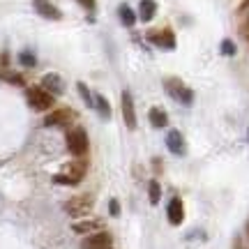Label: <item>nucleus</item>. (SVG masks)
I'll return each instance as SVG.
<instances>
[{
  "mask_svg": "<svg viewBox=\"0 0 249 249\" xmlns=\"http://www.w3.org/2000/svg\"><path fill=\"white\" fill-rule=\"evenodd\" d=\"M245 37H247V42H249V23L245 26Z\"/></svg>",
  "mask_w": 249,
  "mask_h": 249,
  "instance_id": "27",
  "label": "nucleus"
},
{
  "mask_svg": "<svg viewBox=\"0 0 249 249\" xmlns=\"http://www.w3.org/2000/svg\"><path fill=\"white\" fill-rule=\"evenodd\" d=\"M71 118H74V113H71L70 108H53L44 118V124L46 127H65V124L71 123Z\"/></svg>",
  "mask_w": 249,
  "mask_h": 249,
  "instance_id": "7",
  "label": "nucleus"
},
{
  "mask_svg": "<svg viewBox=\"0 0 249 249\" xmlns=\"http://www.w3.org/2000/svg\"><path fill=\"white\" fill-rule=\"evenodd\" d=\"M148 39H150L155 46H161V49H176V35L171 33L169 28L150 33V35H148Z\"/></svg>",
  "mask_w": 249,
  "mask_h": 249,
  "instance_id": "8",
  "label": "nucleus"
},
{
  "mask_svg": "<svg viewBox=\"0 0 249 249\" xmlns=\"http://www.w3.org/2000/svg\"><path fill=\"white\" fill-rule=\"evenodd\" d=\"M0 76H2V79H7V81H12V83H23L18 74H0Z\"/></svg>",
  "mask_w": 249,
  "mask_h": 249,
  "instance_id": "24",
  "label": "nucleus"
},
{
  "mask_svg": "<svg viewBox=\"0 0 249 249\" xmlns=\"http://www.w3.org/2000/svg\"><path fill=\"white\" fill-rule=\"evenodd\" d=\"M118 12H120V21H123L127 28H132L134 23H136V14L132 12V7H129V5H120V9H118Z\"/></svg>",
  "mask_w": 249,
  "mask_h": 249,
  "instance_id": "17",
  "label": "nucleus"
},
{
  "mask_svg": "<svg viewBox=\"0 0 249 249\" xmlns=\"http://www.w3.org/2000/svg\"><path fill=\"white\" fill-rule=\"evenodd\" d=\"M76 2H79L81 7H86V9H95V7H97V2H95V0H76Z\"/></svg>",
  "mask_w": 249,
  "mask_h": 249,
  "instance_id": "23",
  "label": "nucleus"
},
{
  "mask_svg": "<svg viewBox=\"0 0 249 249\" xmlns=\"http://www.w3.org/2000/svg\"><path fill=\"white\" fill-rule=\"evenodd\" d=\"M76 88H79V92H81V97H83V102H86L88 107H92V104H95V99L90 97V90L86 88V83H76Z\"/></svg>",
  "mask_w": 249,
  "mask_h": 249,
  "instance_id": "20",
  "label": "nucleus"
},
{
  "mask_svg": "<svg viewBox=\"0 0 249 249\" xmlns=\"http://www.w3.org/2000/svg\"><path fill=\"white\" fill-rule=\"evenodd\" d=\"M148 196H150V203L152 205H157L160 203V198H161V187L157 180H150V185H148Z\"/></svg>",
  "mask_w": 249,
  "mask_h": 249,
  "instance_id": "18",
  "label": "nucleus"
},
{
  "mask_svg": "<svg viewBox=\"0 0 249 249\" xmlns=\"http://www.w3.org/2000/svg\"><path fill=\"white\" fill-rule=\"evenodd\" d=\"M86 171H88V161L83 160V157H79V160L70 161L65 166V171L58 173L53 180L58 185H79L81 180H83V176H86Z\"/></svg>",
  "mask_w": 249,
  "mask_h": 249,
  "instance_id": "1",
  "label": "nucleus"
},
{
  "mask_svg": "<svg viewBox=\"0 0 249 249\" xmlns=\"http://www.w3.org/2000/svg\"><path fill=\"white\" fill-rule=\"evenodd\" d=\"M111 235L107 231H97L90 233L86 240L81 242V249H111Z\"/></svg>",
  "mask_w": 249,
  "mask_h": 249,
  "instance_id": "6",
  "label": "nucleus"
},
{
  "mask_svg": "<svg viewBox=\"0 0 249 249\" xmlns=\"http://www.w3.org/2000/svg\"><path fill=\"white\" fill-rule=\"evenodd\" d=\"M166 217H169V222L173 226H180L182 219H185V208H182V201H180L178 196L176 198H171L169 208H166Z\"/></svg>",
  "mask_w": 249,
  "mask_h": 249,
  "instance_id": "11",
  "label": "nucleus"
},
{
  "mask_svg": "<svg viewBox=\"0 0 249 249\" xmlns=\"http://www.w3.org/2000/svg\"><path fill=\"white\" fill-rule=\"evenodd\" d=\"M76 233L81 235H90V233H97L99 231V222H92V219H83V222H76L71 226Z\"/></svg>",
  "mask_w": 249,
  "mask_h": 249,
  "instance_id": "14",
  "label": "nucleus"
},
{
  "mask_svg": "<svg viewBox=\"0 0 249 249\" xmlns=\"http://www.w3.org/2000/svg\"><path fill=\"white\" fill-rule=\"evenodd\" d=\"M42 86H44V88H51L53 95H60L62 92V81L58 74H46L44 79H42Z\"/></svg>",
  "mask_w": 249,
  "mask_h": 249,
  "instance_id": "15",
  "label": "nucleus"
},
{
  "mask_svg": "<svg viewBox=\"0 0 249 249\" xmlns=\"http://www.w3.org/2000/svg\"><path fill=\"white\" fill-rule=\"evenodd\" d=\"M123 118H124V124L129 129H136V111H134V99L132 95L124 90L123 92Z\"/></svg>",
  "mask_w": 249,
  "mask_h": 249,
  "instance_id": "9",
  "label": "nucleus"
},
{
  "mask_svg": "<svg viewBox=\"0 0 249 249\" xmlns=\"http://www.w3.org/2000/svg\"><path fill=\"white\" fill-rule=\"evenodd\" d=\"M148 118H150V124H152V127H166V124H169V116H166L161 108H150Z\"/></svg>",
  "mask_w": 249,
  "mask_h": 249,
  "instance_id": "16",
  "label": "nucleus"
},
{
  "mask_svg": "<svg viewBox=\"0 0 249 249\" xmlns=\"http://www.w3.org/2000/svg\"><path fill=\"white\" fill-rule=\"evenodd\" d=\"M247 231H249V226H247Z\"/></svg>",
  "mask_w": 249,
  "mask_h": 249,
  "instance_id": "28",
  "label": "nucleus"
},
{
  "mask_svg": "<svg viewBox=\"0 0 249 249\" xmlns=\"http://www.w3.org/2000/svg\"><path fill=\"white\" fill-rule=\"evenodd\" d=\"M245 9H249V0H242L240 2V12H245Z\"/></svg>",
  "mask_w": 249,
  "mask_h": 249,
  "instance_id": "26",
  "label": "nucleus"
},
{
  "mask_svg": "<svg viewBox=\"0 0 249 249\" xmlns=\"http://www.w3.org/2000/svg\"><path fill=\"white\" fill-rule=\"evenodd\" d=\"M28 104L35 111H49L53 107V95L44 88H30L28 90Z\"/></svg>",
  "mask_w": 249,
  "mask_h": 249,
  "instance_id": "4",
  "label": "nucleus"
},
{
  "mask_svg": "<svg viewBox=\"0 0 249 249\" xmlns=\"http://www.w3.org/2000/svg\"><path fill=\"white\" fill-rule=\"evenodd\" d=\"M166 145H169V150L173 155H182L185 152V139H182V134L178 129H171L169 136H166Z\"/></svg>",
  "mask_w": 249,
  "mask_h": 249,
  "instance_id": "12",
  "label": "nucleus"
},
{
  "mask_svg": "<svg viewBox=\"0 0 249 249\" xmlns=\"http://www.w3.org/2000/svg\"><path fill=\"white\" fill-rule=\"evenodd\" d=\"M67 150L74 155V157H83L88 152V134L83 132L81 127H74L70 134H67Z\"/></svg>",
  "mask_w": 249,
  "mask_h": 249,
  "instance_id": "2",
  "label": "nucleus"
},
{
  "mask_svg": "<svg viewBox=\"0 0 249 249\" xmlns=\"http://www.w3.org/2000/svg\"><path fill=\"white\" fill-rule=\"evenodd\" d=\"M92 208V196H74L71 201H67L65 210L71 214V217H83L88 214V210Z\"/></svg>",
  "mask_w": 249,
  "mask_h": 249,
  "instance_id": "5",
  "label": "nucleus"
},
{
  "mask_svg": "<svg viewBox=\"0 0 249 249\" xmlns=\"http://www.w3.org/2000/svg\"><path fill=\"white\" fill-rule=\"evenodd\" d=\"M18 62H21L23 67H33L37 60H35V55H33V53H21V55H18Z\"/></svg>",
  "mask_w": 249,
  "mask_h": 249,
  "instance_id": "21",
  "label": "nucleus"
},
{
  "mask_svg": "<svg viewBox=\"0 0 249 249\" xmlns=\"http://www.w3.org/2000/svg\"><path fill=\"white\" fill-rule=\"evenodd\" d=\"M111 214H113V217H118V214H120V205H118L116 198L111 201Z\"/></svg>",
  "mask_w": 249,
  "mask_h": 249,
  "instance_id": "25",
  "label": "nucleus"
},
{
  "mask_svg": "<svg viewBox=\"0 0 249 249\" xmlns=\"http://www.w3.org/2000/svg\"><path fill=\"white\" fill-rule=\"evenodd\" d=\"M33 5H35L37 14H42L44 18H51V21H58V18L62 17L60 9L55 7L51 0H33Z\"/></svg>",
  "mask_w": 249,
  "mask_h": 249,
  "instance_id": "10",
  "label": "nucleus"
},
{
  "mask_svg": "<svg viewBox=\"0 0 249 249\" xmlns=\"http://www.w3.org/2000/svg\"><path fill=\"white\" fill-rule=\"evenodd\" d=\"M164 86H166V92H169L173 99H178L180 104H192L194 95H192V90L187 88V86H185V83H182L180 79L171 76V79L164 81Z\"/></svg>",
  "mask_w": 249,
  "mask_h": 249,
  "instance_id": "3",
  "label": "nucleus"
},
{
  "mask_svg": "<svg viewBox=\"0 0 249 249\" xmlns=\"http://www.w3.org/2000/svg\"><path fill=\"white\" fill-rule=\"evenodd\" d=\"M222 53L224 55H235V44H233L231 39H224L222 42Z\"/></svg>",
  "mask_w": 249,
  "mask_h": 249,
  "instance_id": "22",
  "label": "nucleus"
},
{
  "mask_svg": "<svg viewBox=\"0 0 249 249\" xmlns=\"http://www.w3.org/2000/svg\"><path fill=\"white\" fill-rule=\"evenodd\" d=\"M95 107H97V111H99V113H102L104 118L111 116V107H108V102L102 97V95H97V97H95Z\"/></svg>",
  "mask_w": 249,
  "mask_h": 249,
  "instance_id": "19",
  "label": "nucleus"
},
{
  "mask_svg": "<svg viewBox=\"0 0 249 249\" xmlns=\"http://www.w3.org/2000/svg\"><path fill=\"white\" fill-rule=\"evenodd\" d=\"M155 14H157V2L155 0H141V7H139V17H141V21H152L155 18Z\"/></svg>",
  "mask_w": 249,
  "mask_h": 249,
  "instance_id": "13",
  "label": "nucleus"
}]
</instances>
